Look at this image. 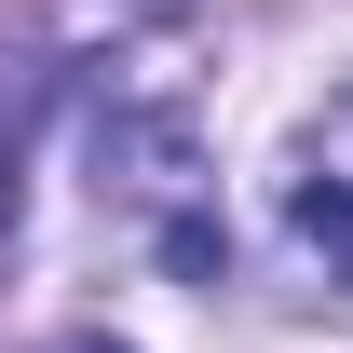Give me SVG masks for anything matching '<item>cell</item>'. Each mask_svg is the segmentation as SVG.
I'll list each match as a JSON object with an SVG mask.
<instances>
[{
	"label": "cell",
	"mask_w": 353,
	"mask_h": 353,
	"mask_svg": "<svg viewBox=\"0 0 353 353\" xmlns=\"http://www.w3.org/2000/svg\"><path fill=\"white\" fill-rule=\"evenodd\" d=\"M285 231H299L326 272H353V82H340V109L312 123L299 176H285Z\"/></svg>",
	"instance_id": "obj_1"
},
{
	"label": "cell",
	"mask_w": 353,
	"mask_h": 353,
	"mask_svg": "<svg viewBox=\"0 0 353 353\" xmlns=\"http://www.w3.org/2000/svg\"><path fill=\"white\" fill-rule=\"evenodd\" d=\"M54 353H123V340H54Z\"/></svg>",
	"instance_id": "obj_2"
}]
</instances>
